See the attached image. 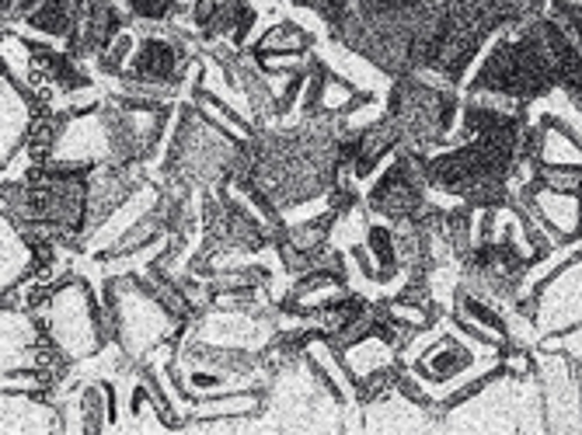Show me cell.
I'll list each match as a JSON object with an SVG mask.
<instances>
[{
	"instance_id": "obj_1",
	"label": "cell",
	"mask_w": 582,
	"mask_h": 435,
	"mask_svg": "<svg viewBox=\"0 0 582 435\" xmlns=\"http://www.w3.org/2000/svg\"><path fill=\"white\" fill-rule=\"evenodd\" d=\"M4 435H57L63 432L60 407L39 394H8L4 391Z\"/></svg>"
},
{
	"instance_id": "obj_2",
	"label": "cell",
	"mask_w": 582,
	"mask_h": 435,
	"mask_svg": "<svg viewBox=\"0 0 582 435\" xmlns=\"http://www.w3.org/2000/svg\"><path fill=\"white\" fill-rule=\"evenodd\" d=\"M265 397L255 386H245V391H227V394H213V397H200L192 404V418L196 422H224V418H252L255 411H262Z\"/></svg>"
},
{
	"instance_id": "obj_3",
	"label": "cell",
	"mask_w": 582,
	"mask_h": 435,
	"mask_svg": "<svg viewBox=\"0 0 582 435\" xmlns=\"http://www.w3.org/2000/svg\"><path fill=\"white\" fill-rule=\"evenodd\" d=\"M84 432H109L115 425V386L109 380L84 383L78 394Z\"/></svg>"
},
{
	"instance_id": "obj_4",
	"label": "cell",
	"mask_w": 582,
	"mask_h": 435,
	"mask_svg": "<svg viewBox=\"0 0 582 435\" xmlns=\"http://www.w3.org/2000/svg\"><path fill=\"white\" fill-rule=\"evenodd\" d=\"M310 45H314V35L297 25V21H276L273 29H265L262 39L252 45V53L255 56H265V53H310Z\"/></svg>"
},
{
	"instance_id": "obj_5",
	"label": "cell",
	"mask_w": 582,
	"mask_h": 435,
	"mask_svg": "<svg viewBox=\"0 0 582 435\" xmlns=\"http://www.w3.org/2000/svg\"><path fill=\"white\" fill-rule=\"evenodd\" d=\"M133 21H172L182 8L178 0H130Z\"/></svg>"
}]
</instances>
